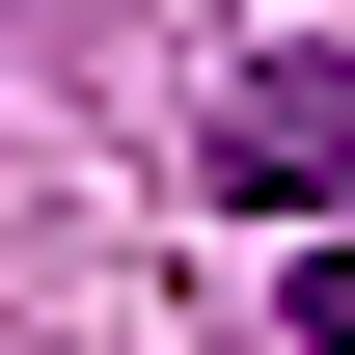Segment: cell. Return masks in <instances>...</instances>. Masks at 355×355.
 I'll return each mask as SVG.
<instances>
[{
	"instance_id": "6da1fadb",
	"label": "cell",
	"mask_w": 355,
	"mask_h": 355,
	"mask_svg": "<svg viewBox=\"0 0 355 355\" xmlns=\"http://www.w3.org/2000/svg\"><path fill=\"white\" fill-rule=\"evenodd\" d=\"M191 164H219V219H355V55L273 28L219 110H191Z\"/></svg>"
},
{
	"instance_id": "7a4b0ae2",
	"label": "cell",
	"mask_w": 355,
	"mask_h": 355,
	"mask_svg": "<svg viewBox=\"0 0 355 355\" xmlns=\"http://www.w3.org/2000/svg\"><path fill=\"white\" fill-rule=\"evenodd\" d=\"M301 355H355V246H301Z\"/></svg>"
}]
</instances>
